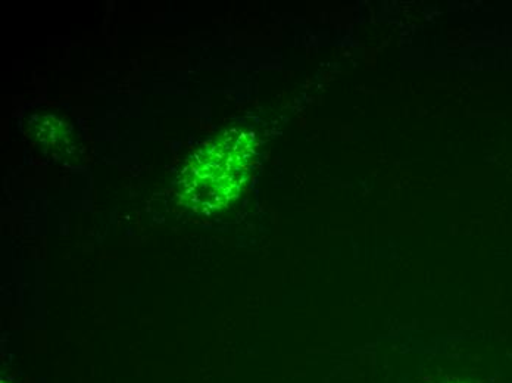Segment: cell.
<instances>
[{"label":"cell","instance_id":"6da1fadb","mask_svg":"<svg viewBox=\"0 0 512 383\" xmlns=\"http://www.w3.org/2000/svg\"><path fill=\"white\" fill-rule=\"evenodd\" d=\"M245 149L234 140L211 146L187 171V183L195 186V204L199 207H220L223 199L233 195L242 182L246 163Z\"/></svg>","mask_w":512,"mask_h":383},{"label":"cell","instance_id":"7a4b0ae2","mask_svg":"<svg viewBox=\"0 0 512 383\" xmlns=\"http://www.w3.org/2000/svg\"><path fill=\"white\" fill-rule=\"evenodd\" d=\"M448 383H462V382H448Z\"/></svg>","mask_w":512,"mask_h":383}]
</instances>
